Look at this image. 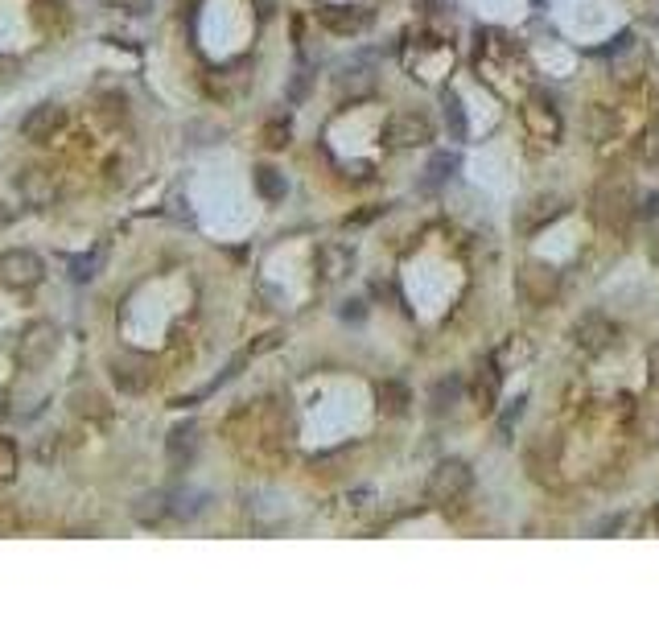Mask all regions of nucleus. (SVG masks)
<instances>
[{
    "label": "nucleus",
    "instance_id": "cd10ccee",
    "mask_svg": "<svg viewBox=\"0 0 659 618\" xmlns=\"http://www.w3.org/2000/svg\"><path fill=\"white\" fill-rule=\"evenodd\" d=\"M289 136H293V132H289V120H268V124H264V144H268V149H285Z\"/></svg>",
    "mask_w": 659,
    "mask_h": 618
},
{
    "label": "nucleus",
    "instance_id": "dca6fc26",
    "mask_svg": "<svg viewBox=\"0 0 659 618\" xmlns=\"http://www.w3.org/2000/svg\"><path fill=\"white\" fill-rule=\"evenodd\" d=\"M375 404H379L383 417H404V412L412 408L408 384H400V379H383V384H375Z\"/></svg>",
    "mask_w": 659,
    "mask_h": 618
},
{
    "label": "nucleus",
    "instance_id": "9b49d317",
    "mask_svg": "<svg viewBox=\"0 0 659 618\" xmlns=\"http://www.w3.org/2000/svg\"><path fill=\"white\" fill-rule=\"evenodd\" d=\"M615 342V326L602 314H585L581 322H573V347L585 350V355H602Z\"/></svg>",
    "mask_w": 659,
    "mask_h": 618
},
{
    "label": "nucleus",
    "instance_id": "e433bc0d",
    "mask_svg": "<svg viewBox=\"0 0 659 618\" xmlns=\"http://www.w3.org/2000/svg\"><path fill=\"white\" fill-rule=\"evenodd\" d=\"M651 260H655V269H659V235L651 240Z\"/></svg>",
    "mask_w": 659,
    "mask_h": 618
},
{
    "label": "nucleus",
    "instance_id": "1a4fd4ad",
    "mask_svg": "<svg viewBox=\"0 0 659 618\" xmlns=\"http://www.w3.org/2000/svg\"><path fill=\"white\" fill-rule=\"evenodd\" d=\"M524 128L536 136V141H548V144H556L561 141V112L548 103V99H540V95H532L524 103Z\"/></svg>",
    "mask_w": 659,
    "mask_h": 618
},
{
    "label": "nucleus",
    "instance_id": "39448f33",
    "mask_svg": "<svg viewBox=\"0 0 659 618\" xmlns=\"http://www.w3.org/2000/svg\"><path fill=\"white\" fill-rule=\"evenodd\" d=\"M383 141L392 149H420V144L433 141V120L425 112H396L383 128Z\"/></svg>",
    "mask_w": 659,
    "mask_h": 618
},
{
    "label": "nucleus",
    "instance_id": "f704fd0d",
    "mask_svg": "<svg viewBox=\"0 0 659 618\" xmlns=\"http://www.w3.org/2000/svg\"><path fill=\"white\" fill-rule=\"evenodd\" d=\"M0 528H17V515H13V507L0 511Z\"/></svg>",
    "mask_w": 659,
    "mask_h": 618
},
{
    "label": "nucleus",
    "instance_id": "7ed1b4c3",
    "mask_svg": "<svg viewBox=\"0 0 659 618\" xmlns=\"http://www.w3.org/2000/svg\"><path fill=\"white\" fill-rule=\"evenodd\" d=\"M42 277H45V264L37 251L17 248V251H5L0 256V289H17L21 293V289L42 285Z\"/></svg>",
    "mask_w": 659,
    "mask_h": 618
},
{
    "label": "nucleus",
    "instance_id": "393cba45",
    "mask_svg": "<svg viewBox=\"0 0 659 618\" xmlns=\"http://www.w3.org/2000/svg\"><path fill=\"white\" fill-rule=\"evenodd\" d=\"M634 162L647 165V170H659V124L639 132V141H634Z\"/></svg>",
    "mask_w": 659,
    "mask_h": 618
},
{
    "label": "nucleus",
    "instance_id": "4c0bfd02",
    "mask_svg": "<svg viewBox=\"0 0 659 618\" xmlns=\"http://www.w3.org/2000/svg\"><path fill=\"white\" fill-rule=\"evenodd\" d=\"M0 417H9V400L5 396H0Z\"/></svg>",
    "mask_w": 659,
    "mask_h": 618
},
{
    "label": "nucleus",
    "instance_id": "412c9836",
    "mask_svg": "<svg viewBox=\"0 0 659 618\" xmlns=\"http://www.w3.org/2000/svg\"><path fill=\"white\" fill-rule=\"evenodd\" d=\"M454 173H457V157H454V152H437L433 162H428L425 181H420V186H425V190H441L449 178H454Z\"/></svg>",
    "mask_w": 659,
    "mask_h": 618
},
{
    "label": "nucleus",
    "instance_id": "20e7f679",
    "mask_svg": "<svg viewBox=\"0 0 659 618\" xmlns=\"http://www.w3.org/2000/svg\"><path fill=\"white\" fill-rule=\"evenodd\" d=\"M17 194H21V202L34 206V211H50V206L63 198V181H58V173L54 170L29 165V170L17 178Z\"/></svg>",
    "mask_w": 659,
    "mask_h": 618
},
{
    "label": "nucleus",
    "instance_id": "423d86ee",
    "mask_svg": "<svg viewBox=\"0 0 659 618\" xmlns=\"http://www.w3.org/2000/svg\"><path fill=\"white\" fill-rule=\"evenodd\" d=\"M107 376H112V384L124 396H141L152 384V358L149 355H116L112 368H107Z\"/></svg>",
    "mask_w": 659,
    "mask_h": 618
},
{
    "label": "nucleus",
    "instance_id": "b1692460",
    "mask_svg": "<svg viewBox=\"0 0 659 618\" xmlns=\"http://www.w3.org/2000/svg\"><path fill=\"white\" fill-rule=\"evenodd\" d=\"M170 503H173V520H194L198 511H202L206 495H198V491H186V486H178V491H170Z\"/></svg>",
    "mask_w": 659,
    "mask_h": 618
},
{
    "label": "nucleus",
    "instance_id": "58836bf2",
    "mask_svg": "<svg viewBox=\"0 0 659 618\" xmlns=\"http://www.w3.org/2000/svg\"><path fill=\"white\" fill-rule=\"evenodd\" d=\"M655 528H659V507H655Z\"/></svg>",
    "mask_w": 659,
    "mask_h": 618
},
{
    "label": "nucleus",
    "instance_id": "72a5a7b5",
    "mask_svg": "<svg viewBox=\"0 0 659 618\" xmlns=\"http://www.w3.org/2000/svg\"><path fill=\"white\" fill-rule=\"evenodd\" d=\"M277 342H280V334H264V338H260L251 350H268V347H277Z\"/></svg>",
    "mask_w": 659,
    "mask_h": 618
},
{
    "label": "nucleus",
    "instance_id": "bb28decb",
    "mask_svg": "<svg viewBox=\"0 0 659 618\" xmlns=\"http://www.w3.org/2000/svg\"><path fill=\"white\" fill-rule=\"evenodd\" d=\"M17 475V446L13 437H0V483H9Z\"/></svg>",
    "mask_w": 659,
    "mask_h": 618
},
{
    "label": "nucleus",
    "instance_id": "9d476101",
    "mask_svg": "<svg viewBox=\"0 0 659 618\" xmlns=\"http://www.w3.org/2000/svg\"><path fill=\"white\" fill-rule=\"evenodd\" d=\"M519 293L532 305H548L556 297V269L553 264H540V260L524 264L519 269Z\"/></svg>",
    "mask_w": 659,
    "mask_h": 618
},
{
    "label": "nucleus",
    "instance_id": "a878e982",
    "mask_svg": "<svg viewBox=\"0 0 659 618\" xmlns=\"http://www.w3.org/2000/svg\"><path fill=\"white\" fill-rule=\"evenodd\" d=\"M618 132V116L610 108H602V103H597V108H589V136H594V141H610V136Z\"/></svg>",
    "mask_w": 659,
    "mask_h": 618
},
{
    "label": "nucleus",
    "instance_id": "7c9ffc66",
    "mask_svg": "<svg viewBox=\"0 0 659 618\" xmlns=\"http://www.w3.org/2000/svg\"><path fill=\"white\" fill-rule=\"evenodd\" d=\"M655 215H659V194L634 198V219H655Z\"/></svg>",
    "mask_w": 659,
    "mask_h": 618
},
{
    "label": "nucleus",
    "instance_id": "0eeeda50",
    "mask_svg": "<svg viewBox=\"0 0 659 618\" xmlns=\"http://www.w3.org/2000/svg\"><path fill=\"white\" fill-rule=\"evenodd\" d=\"M54 350H58V330H54L50 322H34L17 342L21 368H42V363L54 358Z\"/></svg>",
    "mask_w": 659,
    "mask_h": 618
},
{
    "label": "nucleus",
    "instance_id": "f257e3e1",
    "mask_svg": "<svg viewBox=\"0 0 659 618\" xmlns=\"http://www.w3.org/2000/svg\"><path fill=\"white\" fill-rule=\"evenodd\" d=\"M594 219H597V227H606V231H623V227L631 223V219H634V186H631V178L610 173V178L597 181V190H594Z\"/></svg>",
    "mask_w": 659,
    "mask_h": 618
},
{
    "label": "nucleus",
    "instance_id": "2f4dec72",
    "mask_svg": "<svg viewBox=\"0 0 659 618\" xmlns=\"http://www.w3.org/2000/svg\"><path fill=\"white\" fill-rule=\"evenodd\" d=\"M647 379L659 387V342H651L647 347Z\"/></svg>",
    "mask_w": 659,
    "mask_h": 618
},
{
    "label": "nucleus",
    "instance_id": "4468645a",
    "mask_svg": "<svg viewBox=\"0 0 659 618\" xmlns=\"http://www.w3.org/2000/svg\"><path fill=\"white\" fill-rule=\"evenodd\" d=\"M133 520L141 528H161V524L173 520V503H170V491H144L133 499Z\"/></svg>",
    "mask_w": 659,
    "mask_h": 618
},
{
    "label": "nucleus",
    "instance_id": "f3484780",
    "mask_svg": "<svg viewBox=\"0 0 659 618\" xmlns=\"http://www.w3.org/2000/svg\"><path fill=\"white\" fill-rule=\"evenodd\" d=\"M334 83H339L342 95L363 99V95H371V91H375V71L367 63H350V66H342V74Z\"/></svg>",
    "mask_w": 659,
    "mask_h": 618
},
{
    "label": "nucleus",
    "instance_id": "f03ea898",
    "mask_svg": "<svg viewBox=\"0 0 659 618\" xmlns=\"http://www.w3.org/2000/svg\"><path fill=\"white\" fill-rule=\"evenodd\" d=\"M474 486V470L466 466V462H457V457H449V462H441V466L433 470V478H428V499L437 503V507H449V503H462L466 495H470Z\"/></svg>",
    "mask_w": 659,
    "mask_h": 618
},
{
    "label": "nucleus",
    "instance_id": "2eb2a0df",
    "mask_svg": "<svg viewBox=\"0 0 659 618\" xmlns=\"http://www.w3.org/2000/svg\"><path fill=\"white\" fill-rule=\"evenodd\" d=\"M499 384H503V371L495 368V358H487V363H478V376H474L470 384V396H474V408L478 412H495L499 408Z\"/></svg>",
    "mask_w": 659,
    "mask_h": 618
},
{
    "label": "nucleus",
    "instance_id": "5701e85b",
    "mask_svg": "<svg viewBox=\"0 0 659 618\" xmlns=\"http://www.w3.org/2000/svg\"><path fill=\"white\" fill-rule=\"evenodd\" d=\"M441 108H446V128L454 141H466V112H462V99L457 91H441Z\"/></svg>",
    "mask_w": 659,
    "mask_h": 618
},
{
    "label": "nucleus",
    "instance_id": "473e14b6",
    "mask_svg": "<svg viewBox=\"0 0 659 618\" xmlns=\"http://www.w3.org/2000/svg\"><path fill=\"white\" fill-rule=\"evenodd\" d=\"M13 223H17V211H13V206H9V202H0V235L9 231V227H13Z\"/></svg>",
    "mask_w": 659,
    "mask_h": 618
},
{
    "label": "nucleus",
    "instance_id": "ddd939ff",
    "mask_svg": "<svg viewBox=\"0 0 659 618\" xmlns=\"http://www.w3.org/2000/svg\"><path fill=\"white\" fill-rule=\"evenodd\" d=\"M165 457H170V466L178 470V475L194 466V457H198V425L194 421L170 429V437H165Z\"/></svg>",
    "mask_w": 659,
    "mask_h": 618
},
{
    "label": "nucleus",
    "instance_id": "6e6552de",
    "mask_svg": "<svg viewBox=\"0 0 659 618\" xmlns=\"http://www.w3.org/2000/svg\"><path fill=\"white\" fill-rule=\"evenodd\" d=\"M63 124H66V112L58 108V103H37V108H29L25 120H21V136H25L29 144H45L63 132Z\"/></svg>",
    "mask_w": 659,
    "mask_h": 618
},
{
    "label": "nucleus",
    "instance_id": "aec40b11",
    "mask_svg": "<svg viewBox=\"0 0 659 618\" xmlns=\"http://www.w3.org/2000/svg\"><path fill=\"white\" fill-rule=\"evenodd\" d=\"M561 215H565V202H561V198H536V202L524 211L519 227H524V231H540L544 223H553V219H561Z\"/></svg>",
    "mask_w": 659,
    "mask_h": 618
},
{
    "label": "nucleus",
    "instance_id": "a211bd4d",
    "mask_svg": "<svg viewBox=\"0 0 659 618\" xmlns=\"http://www.w3.org/2000/svg\"><path fill=\"white\" fill-rule=\"evenodd\" d=\"M251 181H256V194L264 198V202H285L289 194V181L280 170H272V165H256L251 170Z\"/></svg>",
    "mask_w": 659,
    "mask_h": 618
},
{
    "label": "nucleus",
    "instance_id": "6ab92c4d",
    "mask_svg": "<svg viewBox=\"0 0 659 618\" xmlns=\"http://www.w3.org/2000/svg\"><path fill=\"white\" fill-rule=\"evenodd\" d=\"M350 264H355V256H350V248H339V243H326V248L318 251V272L326 280H339L350 272Z\"/></svg>",
    "mask_w": 659,
    "mask_h": 618
},
{
    "label": "nucleus",
    "instance_id": "c756f323",
    "mask_svg": "<svg viewBox=\"0 0 659 618\" xmlns=\"http://www.w3.org/2000/svg\"><path fill=\"white\" fill-rule=\"evenodd\" d=\"M310 87H313L310 71H297V74H293V83H289V99H293V103H301V99L310 95Z\"/></svg>",
    "mask_w": 659,
    "mask_h": 618
},
{
    "label": "nucleus",
    "instance_id": "4be33fe9",
    "mask_svg": "<svg viewBox=\"0 0 659 618\" xmlns=\"http://www.w3.org/2000/svg\"><path fill=\"white\" fill-rule=\"evenodd\" d=\"M428 400H433V412H437V417H441V412H449L457 400H462V379H457V376L437 379V384H433V396H428Z\"/></svg>",
    "mask_w": 659,
    "mask_h": 618
},
{
    "label": "nucleus",
    "instance_id": "c9c22d12",
    "mask_svg": "<svg viewBox=\"0 0 659 618\" xmlns=\"http://www.w3.org/2000/svg\"><path fill=\"white\" fill-rule=\"evenodd\" d=\"M342 314H347V318H355V322H359V318H363V309H359V301H350L347 309H342Z\"/></svg>",
    "mask_w": 659,
    "mask_h": 618
},
{
    "label": "nucleus",
    "instance_id": "c85d7f7f",
    "mask_svg": "<svg viewBox=\"0 0 659 618\" xmlns=\"http://www.w3.org/2000/svg\"><path fill=\"white\" fill-rule=\"evenodd\" d=\"M95 269H99V251H95V256H74V260H71V280L87 285V280L95 277Z\"/></svg>",
    "mask_w": 659,
    "mask_h": 618
},
{
    "label": "nucleus",
    "instance_id": "f8f14e48",
    "mask_svg": "<svg viewBox=\"0 0 659 618\" xmlns=\"http://www.w3.org/2000/svg\"><path fill=\"white\" fill-rule=\"evenodd\" d=\"M318 17L330 34H359V29L371 25L375 13L367 9V5H321Z\"/></svg>",
    "mask_w": 659,
    "mask_h": 618
}]
</instances>
